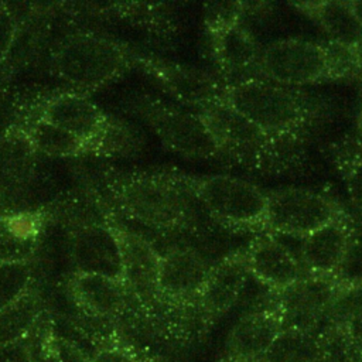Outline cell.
I'll return each mask as SVG.
<instances>
[{"mask_svg":"<svg viewBox=\"0 0 362 362\" xmlns=\"http://www.w3.org/2000/svg\"><path fill=\"white\" fill-rule=\"evenodd\" d=\"M221 100L239 116L274 139H310L328 115L327 105L300 88L260 76L223 82Z\"/></svg>","mask_w":362,"mask_h":362,"instance_id":"obj_1","label":"cell"},{"mask_svg":"<svg viewBox=\"0 0 362 362\" xmlns=\"http://www.w3.org/2000/svg\"><path fill=\"white\" fill-rule=\"evenodd\" d=\"M107 182L117 209L133 222L160 233L201 232L202 223L192 198L164 168L117 171Z\"/></svg>","mask_w":362,"mask_h":362,"instance_id":"obj_2","label":"cell"},{"mask_svg":"<svg viewBox=\"0 0 362 362\" xmlns=\"http://www.w3.org/2000/svg\"><path fill=\"white\" fill-rule=\"evenodd\" d=\"M222 161L264 175L287 174L307 160V140L269 137L221 99L195 110Z\"/></svg>","mask_w":362,"mask_h":362,"instance_id":"obj_3","label":"cell"},{"mask_svg":"<svg viewBox=\"0 0 362 362\" xmlns=\"http://www.w3.org/2000/svg\"><path fill=\"white\" fill-rule=\"evenodd\" d=\"M164 170L221 226L239 232L266 233L267 197L257 185L229 174Z\"/></svg>","mask_w":362,"mask_h":362,"instance_id":"obj_4","label":"cell"},{"mask_svg":"<svg viewBox=\"0 0 362 362\" xmlns=\"http://www.w3.org/2000/svg\"><path fill=\"white\" fill-rule=\"evenodd\" d=\"M137 52L103 34L78 31L64 37L52 52L55 75L76 92L95 90L136 64Z\"/></svg>","mask_w":362,"mask_h":362,"instance_id":"obj_5","label":"cell"},{"mask_svg":"<svg viewBox=\"0 0 362 362\" xmlns=\"http://www.w3.org/2000/svg\"><path fill=\"white\" fill-rule=\"evenodd\" d=\"M204 25L209 58L223 82L257 75L263 47L245 23L246 3L205 6Z\"/></svg>","mask_w":362,"mask_h":362,"instance_id":"obj_6","label":"cell"},{"mask_svg":"<svg viewBox=\"0 0 362 362\" xmlns=\"http://www.w3.org/2000/svg\"><path fill=\"white\" fill-rule=\"evenodd\" d=\"M256 76L300 89L341 81L332 41L297 37L276 40L263 47Z\"/></svg>","mask_w":362,"mask_h":362,"instance_id":"obj_7","label":"cell"},{"mask_svg":"<svg viewBox=\"0 0 362 362\" xmlns=\"http://www.w3.org/2000/svg\"><path fill=\"white\" fill-rule=\"evenodd\" d=\"M132 107L171 153L187 160L222 161L216 144L195 112L151 95L137 96L132 100Z\"/></svg>","mask_w":362,"mask_h":362,"instance_id":"obj_8","label":"cell"},{"mask_svg":"<svg viewBox=\"0 0 362 362\" xmlns=\"http://www.w3.org/2000/svg\"><path fill=\"white\" fill-rule=\"evenodd\" d=\"M266 233L304 239L346 211L332 198L305 188H280L266 192Z\"/></svg>","mask_w":362,"mask_h":362,"instance_id":"obj_9","label":"cell"},{"mask_svg":"<svg viewBox=\"0 0 362 362\" xmlns=\"http://www.w3.org/2000/svg\"><path fill=\"white\" fill-rule=\"evenodd\" d=\"M346 284L348 277L307 274L286 290L272 293L283 328L317 334Z\"/></svg>","mask_w":362,"mask_h":362,"instance_id":"obj_10","label":"cell"},{"mask_svg":"<svg viewBox=\"0 0 362 362\" xmlns=\"http://www.w3.org/2000/svg\"><path fill=\"white\" fill-rule=\"evenodd\" d=\"M139 64L181 106L192 112L221 99L223 81L202 68L137 52Z\"/></svg>","mask_w":362,"mask_h":362,"instance_id":"obj_11","label":"cell"},{"mask_svg":"<svg viewBox=\"0 0 362 362\" xmlns=\"http://www.w3.org/2000/svg\"><path fill=\"white\" fill-rule=\"evenodd\" d=\"M37 116L85 141L92 147L93 154L99 156H103L105 139L115 119L85 93L76 90L51 96L42 103Z\"/></svg>","mask_w":362,"mask_h":362,"instance_id":"obj_12","label":"cell"},{"mask_svg":"<svg viewBox=\"0 0 362 362\" xmlns=\"http://www.w3.org/2000/svg\"><path fill=\"white\" fill-rule=\"evenodd\" d=\"M122 252L126 286L137 305L148 315L160 304L158 267L160 252L143 235L106 218Z\"/></svg>","mask_w":362,"mask_h":362,"instance_id":"obj_13","label":"cell"},{"mask_svg":"<svg viewBox=\"0 0 362 362\" xmlns=\"http://www.w3.org/2000/svg\"><path fill=\"white\" fill-rule=\"evenodd\" d=\"M69 257L75 273L99 274L127 287L120 246L107 222L78 226L71 236Z\"/></svg>","mask_w":362,"mask_h":362,"instance_id":"obj_14","label":"cell"},{"mask_svg":"<svg viewBox=\"0 0 362 362\" xmlns=\"http://www.w3.org/2000/svg\"><path fill=\"white\" fill-rule=\"evenodd\" d=\"M212 264L191 246H171L160 252L158 296L160 303H195ZM160 305V304H158Z\"/></svg>","mask_w":362,"mask_h":362,"instance_id":"obj_15","label":"cell"},{"mask_svg":"<svg viewBox=\"0 0 362 362\" xmlns=\"http://www.w3.org/2000/svg\"><path fill=\"white\" fill-rule=\"evenodd\" d=\"M242 253L249 274L272 293H280L308 274L298 255L270 233L255 238Z\"/></svg>","mask_w":362,"mask_h":362,"instance_id":"obj_16","label":"cell"},{"mask_svg":"<svg viewBox=\"0 0 362 362\" xmlns=\"http://www.w3.org/2000/svg\"><path fill=\"white\" fill-rule=\"evenodd\" d=\"M354 242L355 230L346 214L301 239L298 259L308 274L341 276Z\"/></svg>","mask_w":362,"mask_h":362,"instance_id":"obj_17","label":"cell"},{"mask_svg":"<svg viewBox=\"0 0 362 362\" xmlns=\"http://www.w3.org/2000/svg\"><path fill=\"white\" fill-rule=\"evenodd\" d=\"M247 276L249 272L242 249L225 256L211 266L197 300L201 311L211 324L236 304L242 296Z\"/></svg>","mask_w":362,"mask_h":362,"instance_id":"obj_18","label":"cell"},{"mask_svg":"<svg viewBox=\"0 0 362 362\" xmlns=\"http://www.w3.org/2000/svg\"><path fill=\"white\" fill-rule=\"evenodd\" d=\"M281 328V315L273 298L269 305L250 310L228 334L225 345L228 359L262 358Z\"/></svg>","mask_w":362,"mask_h":362,"instance_id":"obj_19","label":"cell"},{"mask_svg":"<svg viewBox=\"0 0 362 362\" xmlns=\"http://www.w3.org/2000/svg\"><path fill=\"white\" fill-rule=\"evenodd\" d=\"M68 293L81 311L99 320L122 317L133 298L127 287L112 279L75 272L68 280Z\"/></svg>","mask_w":362,"mask_h":362,"instance_id":"obj_20","label":"cell"},{"mask_svg":"<svg viewBox=\"0 0 362 362\" xmlns=\"http://www.w3.org/2000/svg\"><path fill=\"white\" fill-rule=\"evenodd\" d=\"M45 225L40 211H11L0 215V266L33 263Z\"/></svg>","mask_w":362,"mask_h":362,"instance_id":"obj_21","label":"cell"},{"mask_svg":"<svg viewBox=\"0 0 362 362\" xmlns=\"http://www.w3.org/2000/svg\"><path fill=\"white\" fill-rule=\"evenodd\" d=\"M290 6L314 21L328 35V40L362 47V27L352 11L349 1H296L290 3Z\"/></svg>","mask_w":362,"mask_h":362,"instance_id":"obj_22","label":"cell"},{"mask_svg":"<svg viewBox=\"0 0 362 362\" xmlns=\"http://www.w3.org/2000/svg\"><path fill=\"white\" fill-rule=\"evenodd\" d=\"M45 315V301L35 284L0 310V351L24 342Z\"/></svg>","mask_w":362,"mask_h":362,"instance_id":"obj_23","label":"cell"},{"mask_svg":"<svg viewBox=\"0 0 362 362\" xmlns=\"http://www.w3.org/2000/svg\"><path fill=\"white\" fill-rule=\"evenodd\" d=\"M21 126L37 153L48 157L69 158L93 153L89 144L38 116H34V119Z\"/></svg>","mask_w":362,"mask_h":362,"instance_id":"obj_24","label":"cell"},{"mask_svg":"<svg viewBox=\"0 0 362 362\" xmlns=\"http://www.w3.org/2000/svg\"><path fill=\"white\" fill-rule=\"evenodd\" d=\"M37 150L21 124H13L0 139V178L21 182L34 170Z\"/></svg>","mask_w":362,"mask_h":362,"instance_id":"obj_25","label":"cell"},{"mask_svg":"<svg viewBox=\"0 0 362 362\" xmlns=\"http://www.w3.org/2000/svg\"><path fill=\"white\" fill-rule=\"evenodd\" d=\"M331 160L339 173L349 202L362 215V139L345 134L331 147Z\"/></svg>","mask_w":362,"mask_h":362,"instance_id":"obj_26","label":"cell"},{"mask_svg":"<svg viewBox=\"0 0 362 362\" xmlns=\"http://www.w3.org/2000/svg\"><path fill=\"white\" fill-rule=\"evenodd\" d=\"M262 359L263 362H320L317 337L296 328H281Z\"/></svg>","mask_w":362,"mask_h":362,"instance_id":"obj_27","label":"cell"},{"mask_svg":"<svg viewBox=\"0 0 362 362\" xmlns=\"http://www.w3.org/2000/svg\"><path fill=\"white\" fill-rule=\"evenodd\" d=\"M315 337L320 362H362V351L344 324L327 321Z\"/></svg>","mask_w":362,"mask_h":362,"instance_id":"obj_28","label":"cell"},{"mask_svg":"<svg viewBox=\"0 0 362 362\" xmlns=\"http://www.w3.org/2000/svg\"><path fill=\"white\" fill-rule=\"evenodd\" d=\"M55 335L57 331L44 315L24 341L25 362H58Z\"/></svg>","mask_w":362,"mask_h":362,"instance_id":"obj_29","label":"cell"},{"mask_svg":"<svg viewBox=\"0 0 362 362\" xmlns=\"http://www.w3.org/2000/svg\"><path fill=\"white\" fill-rule=\"evenodd\" d=\"M34 284L31 263L0 266V310Z\"/></svg>","mask_w":362,"mask_h":362,"instance_id":"obj_30","label":"cell"},{"mask_svg":"<svg viewBox=\"0 0 362 362\" xmlns=\"http://www.w3.org/2000/svg\"><path fill=\"white\" fill-rule=\"evenodd\" d=\"M18 31L16 14L4 4H0V64L8 57Z\"/></svg>","mask_w":362,"mask_h":362,"instance_id":"obj_31","label":"cell"},{"mask_svg":"<svg viewBox=\"0 0 362 362\" xmlns=\"http://www.w3.org/2000/svg\"><path fill=\"white\" fill-rule=\"evenodd\" d=\"M90 362H139L137 356L123 344L115 339L103 341L93 354Z\"/></svg>","mask_w":362,"mask_h":362,"instance_id":"obj_32","label":"cell"},{"mask_svg":"<svg viewBox=\"0 0 362 362\" xmlns=\"http://www.w3.org/2000/svg\"><path fill=\"white\" fill-rule=\"evenodd\" d=\"M55 346L58 362H90V355H88L76 342L58 332L55 335Z\"/></svg>","mask_w":362,"mask_h":362,"instance_id":"obj_33","label":"cell"},{"mask_svg":"<svg viewBox=\"0 0 362 362\" xmlns=\"http://www.w3.org/2000/svg\"><path fill=\"white\" fill-rule=\"evenodd\" d=\"M341 324H344L348 328L352 338L355 339V342L358 344V346L362 351V314L356 315V317H352V318H349V320H346Z\"/></svg>","mask_w":362,"mask_h":362,"instance_id":"obj_34","label":"cell"},{"mask_svg":"<svg viewBox=\"0 0 362 362\" xmlns=\"http://www.w3.org/2000/svg\"><path fill=\"white\" fill-rule=\"evenodd\" d=\"M349 6H351L352 11L355 13V16H356V18H358V21L362 27V0H352V1H349Z\"/></svg>","mask_w":362,"mask_h":362,"instance_id":"obj_35","label":"cell"},{"mask_svg":"<svg viewBox=\"0 0 362 362\" xmlns=\"http://www.w3.org/2000/svg\"><path fill=\"white\" fill-rule=\"evenodd\" d=\"M356 130H358V136L362 139V106L356 113Z\"/></svg>","mask_w":362,"mask_h":362,"instance_id":"obj_36","label":"cell"},{"mask_svg":"<svg viewBox=\"0 0 362 362\" xmlns=\"http://www.w3.org/2000/svg\"><path fill=\"white\" fill-rule=\"evenodd\" d=\"M226 362H263L262 358L257 359H228Z\"/></svg>","mask_w":362,"mask_h":362,"instance_id":"obj_37","label":"cell"},{"mask_svg":"<svg viewBox=\"0 0 362 362\" xmlns=\"http://www.w3.org/2000/svg\"><path fill=\"white\" fill-rule=\"evenodd\" d=\"M4 211H3V199H1V195H0V215H3Z\"/></svg>","mask_w":362,"mask_h":362,"instance_id":"obj_38","label":"cell"}]
</instances>
